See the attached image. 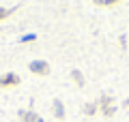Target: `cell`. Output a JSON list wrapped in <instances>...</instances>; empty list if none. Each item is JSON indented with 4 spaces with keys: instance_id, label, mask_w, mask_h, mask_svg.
Wrapping results in <instances>:
<instances>
[{
    "instance_id": "obj_2",
    "label": "cell",
    "mask_w": 129,
    "mask_h": 122,
    "mask_svg": "<svg viewBox=\"0 0 129 122\" xmlns=\"http://www.w3.org/2000/svg\"><path fill=\"white\" fill-rule=\"evenodd\" d=\"M30 71L35 75H50V64L45 60H35V62H30Z\"/></svg>"
},
{
    "instance_id": "obj_3",
    "label": "cell",
    "mask_w": 129,
    "mask_h": 122,
    "mask_svg": "<svg viewBox=\"0 0 129 122\" xmlns=\"http://www.w3.org/2000/svg\"><path fill=\"white\" fill-rule=\"evenodd\" d=\"M17 84H19V75H15V73H5L0 77V88H13Z\"/></svg>"
},
{
    "instance_id": "obj_10",
    "label": "cell",
    "mask_w": 129,
    "mask_h": 122,
    "mask_svg": "<svg viewBox=\"0 0 129 122\" xmlns=\"http://www.w3.org/2000/svg\"><path fill=\"white\" fill-rule=\"evenodd\" d=\"M125 107H129V99H127V101H125Z\"/></svg>"
},
{
    "instance_id": "obj_8",
    "label": "cell",
    "mask_w": 129,
    "mask_h": 122,
    "mask_svg": "<svg viewBox=\"0 0 129 122\" xmlns=\"http://www.w3.org/2000/svg\"><path fill=\"white\" fill-rule=\"evenodd\" d=\"M95 111H97V105L95 103H86V105H84V113H86V116H92Z\"/></svg>"
},
{
    "instance_id": "obj_6",
    "label": "cell",
    "mask_w": 129,
    "mask_h": 122,
    "mask_svg": "<svg viewBox=\"0 0 129 122\" xmlns=\"http://www.w3.org/2000/svg\"><path fill=\"white\" fill-rule=\"evenodd\" d=\"M71 79H73L78 86H84V75L78 71V69H73V71H71Z\"/></svg>"
},
{
    "instance_id": "obj_9",
    "label": "cell",
    "mask_w": 129,
    "mask_h": 122,
    "mask_svg": "<svg viewBox=\"0 0 129 122\" xmlns=\"http://www.w3.org/2000/svg\"><path fill=\"white\" fill-rule=\"evenodd\" d=\"M11 13H13V9H2V7H0V19H5V17H9Z\"/></svg>"
},
{
    "instance_id": "obj_1",
    "label": "cell",
    "mask_w": 129,
    "mask_h": 122,
    "mask_svg": "<svg viewBox=\"0 0 129 122\" xmlns=\"http://www.w3.org/2000/svg\"><path fill=\"white\" fill-rule=\"evenodd\" d=\"M99 107H101V111H103V116L106 118H112L114 116V105H112V96H108V94H103L101 99H99Z\"/></svg>"
},
{
    "instance_id": "obj_7",
    "label": "cell",
    "mask_w": 129,
    "mask_h": 122,
    "mask_svg": "<svg viewBox=\"0 0 129 122\" xmlns=\"http://www.w3.org/2000/svg\"><path fill=\"white\" fill-rule=\"evenodd\" d=\"M97 7H114V5H118L120 0H92Z\"/></svg>"
},
{
    "instance_id": "obj_4",
    "label": "cell",
    "mask_w": 129,
    "mask_h": 122,
    "mask_svg": "<svg viewBox=\"0 0 129 122\" xmlns=\"http://www.w3.org/2000/svg\"><path fill=\"white\" fill-rule=\"evenodd\" d=\"M19 122H43V118L39 113L26 109V111H19Z\"/></svg>"
},
{
    "instance_id": "obj_5",
    "label": "cell",
    "mask_w": 129,
    "mask_h": 122,
    "mask_svg": "<svg viewBox=\"0 0 129 122\" xmlns=\"http://www.w3.org/2000/svg\"><path fill=\"white\" fill-rule=\"evenodd\" d=\"M52 113H54L58 120H62V118H64V107H62L60 101H54V105H52Z\"/></svg>"
}]
</instances>
